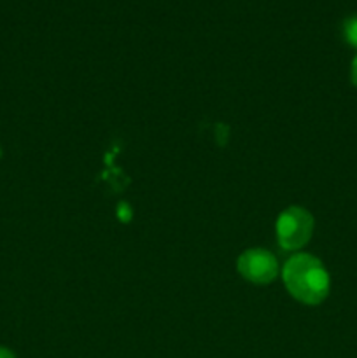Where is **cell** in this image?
<instances>
[{
    "instance_id": "1",
    "label": "cell",
    "mask_w": 357,
    "mask_h": 358,
    "mask_svg": "<svg viewBox=\"0 0 357 358\" xmlns=\"http://www.w3.org/2000/svg\"><path fill=\"white\" fill-rule=\"evenodd\" d=\"M287 292L307 306H317L331 290V278L321 259L312 254H294L282 268Z\"/></svg>"
},
{
    "instance_id": "6",
    "label": "cell",
    "mask_w": 357,
    "mask_h": 358,
    "mask_svg": "<svg viewBox=\"0 0 357 358\" xmlns=\"http://www.w3.org/2000/svg\"><path fill=\"white\" fill-rule=\"evenodd\" d=\"M0 358H16V355H14L10 350L4 348V346H0Z\"/></svg>"
},
{
    "instance_id": "5",
    "label": "cell",
    "mask_w": 357,
    "mask_h": 358,
    "mask_svg": "<svg viewBox=\"0 0 357 358\" xmlns=\"http://www.w3.org/2000/svg\"><path fill=\"white\" fill-rule=\"evenodd\" d=\"M350 79H352L354 86L357 87V55L352 62V69H350Z\"/></svg>"
},
{
    "instance_id": "3",
    "label": "cell",
    "mask_w": 357,
    "mask_h": 358,
    "mask_svg": "<svg viewBox=\"0 0 357 358\" xmlns=\"http://www.w3.org/2000/svg\"><path fill=\"white\" fill-rule=\"evenodd\" d=\"M237 269L247 282L268 285L279 276V262L272 252L265 248H248L238 257Z\"/></svg>"
},
{
    "instance_id": "7",
    "label": "cell",
    "mask_w": 357,
    "mask_h": 358,
    "mask_svg": "<svg viewBox=\"0 0 357 358\" xmlns=\"http://www.w3.org/2000/svg\"><path fill=\"white\" fill-rule=\"evenodd\" d=\"M0 156H2V149H0Z\"/></svg>"
},
{
    "instance_id": "2",
    "label": "cell",
    "mask_w": 357,
    "mask_h": 358,
    "mask_svg": "<svg viewBox=\"0 0 357 358\" xmlns=\"http://www.w3.org/2000/svg\"><path fill=\"white\" fill-rule=\"evenodd\" d=\"M314 217L303 206H289L279 215L275 224L276 241L287 252H298L310 241L314 234Z\"/></svg>"
},
{
    "instance_id": "4",
    "label": "cell",
    "mask_w": 357,
    "mask_h": 358,
    "mask_svg": "<svg viewBox=\"0 0 357 358\" xmlns=\"http://www.w3.org/2000/svg\"><path fill=\"white\" fill-rule=\"evenodd\" d=\"M343 37L352 48H357V16L349 17L343 24Z\"/></svg>"
}]
</instances>
